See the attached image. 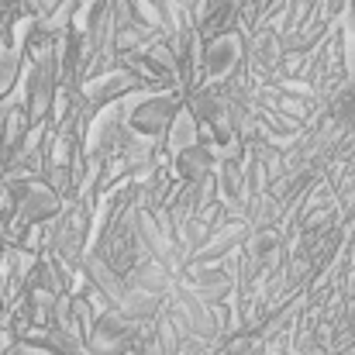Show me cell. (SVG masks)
<instances>
[{
	"mask_svg": "<svg viewBox=\"0 0 355 355\" xmlns=\"http://www.w3.org/2000/svg\"><path fill=\"white\" fill-rule=\"evenodd\" d=\"M3 121H7V118H3V107H0V124H3Z\"/></svg>",
	"mask_w": 355,
	"mask_h": 355,
	"instance_id": "cell-1",
	"label": "cell"
}]
</instances>
